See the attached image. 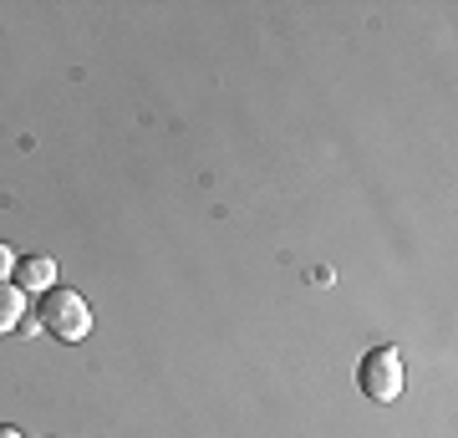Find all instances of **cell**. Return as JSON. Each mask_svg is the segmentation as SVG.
<instances>
[{"instance_id":"cell-1","label":"cell","mask_w":458,"mask_h":438,"mask_svg":"<svg viewBox=\"0 0 458 438\" xmlns=\"http://www.w3.org/2000/svg\"><path fill=\"white\" fill-rule=\"evenodd\" d=\"M41 326H47L56 341H82L92 331V306L82 301V291H72V286H51L41 296V306H36Z\"/></svg>"},{"instance_id":"cell-2","label":"cell","mask_w":458,"mask_h":438,"mask_svg":"<svg viewBox=\"0 0 458 438\" xmlns=\"http://www.w3.org/2000/svg\"><path fill=\"white\" fill-rule=\"evenodd\" d=\"M403 382H408V367H403V352L397 347H372L367 357L357 362V388L372 398V403H393L397 392H403Z\"/></svg>"},{"instance_id":"cell-5","label":"cell","mask_w":458,"mask_h":438,"mask_svg":"<svg viewBox=\"0 0 458 438\" xmlns=\"http://www.w3.org/2000/svg\"><path fill=\"white\" fill-rule=\"evenodd\" d=\"M11 271H16V255H11V245H0V280H11Z\"/></svg>"},{"instance_id":"cell-3","label":"cell","mask_w":458,"mask_h":438,"mask_svg":"<svg viewBox=\"0 0 458 438\" xmlns=\"http://www.w3.org/2000/svg\"><path fill=\"white\" fill-rule=\"evenodd\" d=\"M11 280H16L21 291L47 296L51 286H56V260H51V255H26V260H16V271H11Z\"/></svg>"},{"instance_id":"cell-6","label":"cell","mask_w":458,"mask_h":438,"mask_svg":"<svg viewBox=\"0 0 458 438\" xmlns=\"http://www.w3.org/2000/svg\"><path fill=\"white\" fill-rule=\"evenodd\" d=\"M0 438H26L21 428H11V423H0Z\"/></svg>"},{"instance_id":"cell-4","label":"cell","mask_w":458,"mask_h":438,"mask_svg":"<svg viewBox=\"0 0 458 438\" xmlns=\"http://www.w3.org/2000/svg\"><path fill=\"white\" fill-rule=\"evenodd\" d=\"M21 316H26V291H21L16 280H0V337L16 331Z\"/></svg>"}]
</instances>
